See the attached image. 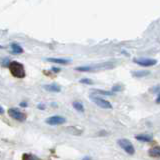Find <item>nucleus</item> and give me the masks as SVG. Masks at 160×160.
<instances>
[{
  "instance_id": "nucleus-1",
  "label": "nucleus",
  "mask_w": 160,
  "mask_h": 160,
  "mask_svg": "<svg viewBox=\"0 0 160 160\" xmlns=\"http://www.w3.org/2000/svg\"><path fill=\"white\" fill-rule=\"evenodd\" d=\"M114 68V64L110 62H104V63H98L95 65H88V66H79L76 67V71H81V72H92V71H102V70H108Z\"/></svg>"
},
{
  "instance_id": "nucleus-2",
  "label": "nucleus",
  "mask_w": 160,
  "mask_h": 160,
  "mask_svg": "<svg viewBox=\"0 0 160 160\" xmlns=\"http://www.w3.org/2000/svg\"><path fill=\"white\" fill-rule=\"evenodd\" d=\"M9 70L10 73L12 74L13 76L16 78H24L26 73H25V69L23 64L20 62H17V61H12L9 64Z\"/></svg>"
},
{
  "instance_id": "nucleus-3",
  "label": "nucleus",
  "mask_w": 160,
  "mask_h": 160,
  "mask_svg": "<svg viewBox=\"0 0 160 160\" xmlns=\"http://www.w3.org/2000/svg\"><path fill=\"white\" fill-rule=\"evenodd\" d=\"M118 144L119 146L123 149L125 152H127L128 154L130 155H133L135 153V149L133 147V145L130 141L128 140V139H125V138H122V139H119L118 140Z\"/></svg>"
},
{
  "instance_id": "nucleus-4",
  "label": "nucleus",
  "mask_w": 160,
  "mask_h": 160,
  "mask_svg": "<svg viewBox=\"0 0 160 160\" xmlns=\"http://www.w3.org/2000/svg\"><path fill=\"white\" fill-rule=\"evenodd\" d=\"M91 101H93L97 106H99L103 109H111L112 108V105L109 101L105 100V99H102L100 97H96V96H91L90 97Z\"/></svg>"
},
{
  "instance_id": "nucleus-5",
  "label": "nucleus",
  "mask_w": 160,
  "mask_h": 160,
  "mask_svg": "<svg viewBox=\"0 0 160 160\" xmlns=\"http://www.w3.org/2000/svg\"><path fill=\"white\" fill-rule=\"evenodd\" d=\"M8 114L10 117H12L13 119H15L17 121H20V122H23L26 120V114L23 113V112L17 110V109H14V108H11V109L8 110Z\"/></svg>"
},
{
  "instance_id": "nucleus-6",
  "label": "nucleus",
  "mask_w": 160,
  "mask_h": 160,
  "mask_svg": "<svg viewBox=\"0 0 160 160\" xmlns=\"http://www.w3.org/2000/svg\"><path fill=\"white\" fill-rule=\"evenodd\" d=\"M133 62L138 64L140 66H144V67H149V66H153L157 63V60L155 59H149V58H134Z\"/></svg>"
},
{
  "instance_id": "nucleus-7",
  "label": "nucleus",
  "mask_w": 160,
  "mask_h": 160,
  "mask_svg": "<svg viewBox=\"0 0 160 160\" xmlns=\"http://www.w3.org/2000/svg\"><path fill=\"white\" fill-rule=\"evenodd\" d=\"M45 122L47 124L49 125H61V124H64L66 122V119L62 117V116H52V117H49L47 118Z\"/></svg>"
},
{
  "instance_id": "nucleus-8",
  "label": "nucleus",
  "mask_w": 160,
  "mask_h": 160,
  "mask_svg": "<svg viewBox=\"0 0 160 160\" xmlns=\"http://www.w3.org/2000/svg\"><path fill=\"white\" fill-rule=\"evenodd\" d=\"M46 60L48 62L61 64V65H65V64H68L70 62L69 59H63V58H46Z\"/></svg>"
},
{
  "instance_id": "nucleus-9",
  "label": "nucleus",
  "mask_w": 160,
  "mask_h": 160,
  "mask_svg": "<svg viewBox=\"0 0 160 160\" xmlns=\"http://www.w3.org/2000/svg\"><path fill=\"white\" fill-rule=\"evenodd\" d=\"M43 88L47 91H50V92H60L61 88L56 84H49V85H44Z\"/></svg>"
},
{
  "instance_id": "nucleus-10",
  "label": "nucleus",
  "mask_w": 160,
  "mask_h": 160,
  "mask_svg": "<svg viewBox=\"0 0 160 160\" xmlns=\"http://www.w3.org/2000/svg\"><path fill=\"white\" fill-rule=\"evenodd\" d=\"M135 138L139 141H143V142H151L153 140V137L151 135L148 134H140V135H136Z\"/></svg>"
},
{
  "instance_id": "nucleus-11",
  "label": "nucleus",
  "mask_w": 160,
  "mask_h": 160,
  "mask_svg": "<svg viewBox=\"0 0 160 160\" xmlns=\"http://www.w3.org/2000/svg\"><path fill=\"white\" fill-rule=\"evenodd\" d=\"M149 71H146V70H137V71H133L132 72V75L134 77H137V78H140V77H145V76H148L149 75Z\"/></svg>"
},
{
  "instance_id": "nucleus-12",
  "label": "nucleus",
  "mask_w": 160,
  "mask_h": 160,
  "mask_svg": "<svg viewBox=\"0 0 160 160\" xmlns=\"http://www.w3.org/2000/svg\"><path fill=\"white\" fill-rule=\"evenodd\" d=\"M148 154L152 156V157H160V147L159 146H156V147L151 148L148 151Z\"/></svg>"
},
{
  "instance_id": "nucleus-13",
  "label": "nucleus",
  "mask_w": 160,
  "mask_h": 160,
  "mask_svg": "<svg viewBox=\"0 0 160 160\" xmlns=\"http://www.w3.org/2000/svg\"><path fill=\"white\" fill-rule=\"evenodd\" d=\"M11 49H12V52L15 53V54H20V53H23V49L22 47L18 45L16 43H13L11 45Z\"/></svg>"
},
{
  "instance_id": "nucleus-14",
  "label": "nucleus",
  "mask_w": 160,
  "mask_h": 160,
  "mask_svg": "<svg viewBox=\"0 0 160 160\" xmlns=\"http://www.w3.org/2000/svg\"><path fill=\"white\" fill-rule=\"evenodd\" d=\"M72 105H73V107L75 108V109H76L77 111H79V112H83V111H84L83 104L81 103V102H79V101H75V102H73Z\"/></svg>"
},
{
  "instance_id": "nucleus-15",
  "label": "nucleus",
  "mask_w": 160,
  "mask_h": 160,
  "mask_svg": "<svg viewBox=\"0 0 160 160\" xmlns=\"http://www.w3.org/2000/svg\"><path fill=\"white\" fill-rule=\"evenodd\" d=\"M91 92L95 94H101V95H106V96H110L113 93L109 92V91H104V90H97V89H91Z\"/></svg>"
},
{
  "instance_id": "nucleus-16",
  "label": "nucleus",
  "mask_w": 160,
  "mask_h": 160,
  "mask_svg": "<svg viewBox=\"0 0 160 160\" xmlns=\"http://www.w3.org/2000/svg\"><path fill=\"white\" fill-rule=\"evenodd\" d=\"M22 160H40V159L32 154H23Z\"/></svg>"
},
{
  "instance_id": "nucleus-17",
  "label": "nucleus",
  "mask_w": 160,
  "mask_h": 160,
  "mask_svg": "<svg viewBox=\"0 0 160 160\" xmlns=\"http://www.w3.org/2000/svg\"><path fill=\"white\" fill-rule=\"evenodd\" d=\"M79 82L82 83V84H88V85L93 84V81L91 79H88V78H83V79H80Z\"/></svg>"
},
{
  "instance_id": "nucleus-18",
  "label": "nucleus",
  "mask_w": 160,
  "mask_h": 160,
  "mask_svg": "<svg viewBox=\"0 0 160 160\" xmlns=\"http://www.w3.org/2000/svg\"><path fill=\"white\" fill-rule=\"evenodd\" d=\"M122 90V88L120 85H114L113 87H112V91L113 92H116V91H121Z\"/></svg>"
},
{
  "instance_id": "nucleus-19",
  "label": "nucleus",
  "mask_w": 160,
  "mask_h": 160,
  "mask_svg": "<svg viewBox=\"0 0 160 160\" xmlns=\"http://www.w3.org/2000/svg\"><path fill=\"white\" fill-rule=\"evenodd\" d=\"M1 64L3 66H9V64H10V61L8 59H4L3 61H1Z\"/></svg>"
},
{
  "instance_id": "nucleus-20",
  "label": "nucleus",
  "mask_w": 160,
  "mask_h": 160,
  "mask_svg": "<svg viewBox=\"0 0 160 160\" xmlns=\"http://www.w3.org/2000/svg\"><path fill=\"white\" fill-rule=\"evenodd\" d=\"M37 108H38V109L44 110V109H45V105H44V104H38V105H37Z\"/></svg>"
},
{
  "instance_id": "nucleus-21",
  "label": "nucleus",
  "mask_w": 160,
  "mask_h": 160,
  "mask_svg": "<svg viewBox=\"0 0 160 160\" xmlns=\"http://www.w3.org/2000/svg\"><path fill=\"white\" fill-rule=\"evenodd\" d=\"M52 71L54 73H58L60 71V69H59V68H56V67H52Z\"/></svg>"
},
{
  "instance_id": "nucleus-22",
  "label": "nucleus",
  "mask_w": 160,
  "mask_h": 160,
  "mask_svg": "<svg viewBox=\"0 0 160 160\" xmlns=\"http://www.w3.org/2000/svg\"><path fill=\"white\" fill-rule=\"evenodd\" d=\"M156 103H160V92L158 93V95H157V98H156Z\"/></svg>"
},
{
  "instance_id": "nucleus-23",
  "label": "nucleus",
  "mask_w": 160,
  "mask_h": 160,
  "mask_svg": "<svg viewBox=\"0 0 160 160\" xmlns=\"http://www.w3.org/2000/svg\"><path fill=\"white\" fill-rule=\"evenodd\" d=\"M20 106H21V107H26L27 103H26V102H21V103H20Z\"/></svg>"
},
{
  "instance_id": "nucleus-24",
  "label": "nucleus",
  "mask_w": 160,
  "mask_h": 160,
  "mask_svg": "<svg viewBox=\"0 0 160 160\" xmlns=\"http://www.w3.org/2000/svg\"><path fill=\"white\" fill-rule=\"evenodd\" d=\"M4 113V109H3L2 106H0V114H3Z\"/></svg>"
},
{
  "instance_id": "nucleus-25",
  "label": "nucleus",
  "mask_w": 160,
  "mask_h": 160,
  "mask_svg": "<svg viewBox=\"0 0 160 160\" xmlns=\"http://www.w3.org/2000/svg\"><path fill=\"white\" fill-rule=\"evenodd\" d=\"M82 160H91V158L90 157H84Z\"/></svg>"
},
{
  "instance_id": "nucleus-26",
  "label": "nucleus",
  "mask_w": 160,
  "mask_h": 160,
  "mask_svg": "<svg viewBox=\"0 0 160 160\" xmlns=\"http://www.w3.org/2000/svg\"><path fill=\"white\" fill-rule=\"evenodd\" d=\"M3 48H4V47H3L2 45H0V49H3Z\"/></svg>"
}]
</instances>
